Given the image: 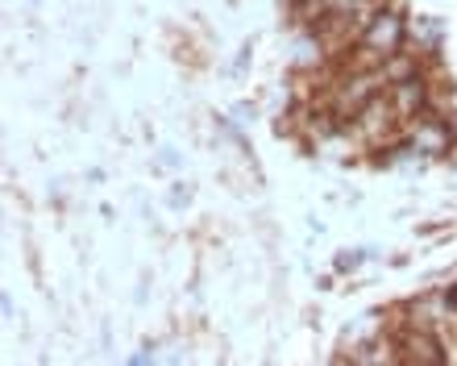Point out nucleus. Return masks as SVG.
<instances>
[{"label":"nucleus","instance_id":"1","mask_svg":"<svg viewBox=\"0 0 457 366\" xmlns=\"http://www.w3.org/2000/svg\"><path fill=\"white\" fill-rule=\"evenodd\" d=\"M345 129H349V137H353V146L358 150H395V146H403V121H399V112L391 109L386 92L378 100H370Z\"/></svg>","mask_w":457,"mask_h":366},{"label":"nucleus","instance_id":"2","mask_svg":"<svg viewBox=\"0 0 457 366\" xmlns=\"http://www.w3.org/2000/svg\"><path fill=\"white\" fill-rule=\"evenodd\" d=\"M403 42H408V21H403V12H399L395 4L374 9L370 17H366V25H361V34H358V50L374 54L378 62H386L391 54H399Z\"/></svg>","mask_w":457,"mask_h":366},{"label":"nucleus","instance_id":"3","mask_svg":"<svg viewBox=\"0 0 457 366\" xmlns=\"http://www.w3.org/2000/svg\"><path fill=\"white\" fill-rule=\"evenodd\" d=\"M403 146H411L416 154H424V159H441V154H449V150L457 146L453 129H449V117H441V112H424V117H416L411 125H403Z\"/></svg>","mask_w":457,"mask_h":366},{"label":"nucleus","instance_id":"4","mask_svg":"<svg viewBox=\"0 0 457 366\" xmlns=\"http://www.w3.org/2000/svg\"><path fill=\"white\" fill-rule=\"evenodd\" d=\"M399 366H449V345L436 333L399 329Z\"/></svg>","mask_w":457,"mask_h":366},{"label":"nucleus","instance_id":"5","mask_svg":"<svg viewBox=\"0 0 457 366\" xmlns=\"http://www.w3.org/2000/svg\"><path fill=\"white\" fill-rule=\"evenodd\" d=\"M386 79V87L395 84H408V79H420L424 75V54H408V50H399V54H391V59L378 67Z\"/></svg>","mask_w":457,"mask_h":366},{"label":"nucleus","instance_id":"6","mask_svg":"<svg viewBox=\"0 0 457 366\" xmlns=\"http://www.w3.org/2000/svg\"><path fill=\"white\" fill-rule=\"evenodd\" d=\"M445 117H449V112H445ZM449 129H453V142H457V112L449 117Z\"/></svg>","mask_w":457,"mask_h":366}]
</instances>
